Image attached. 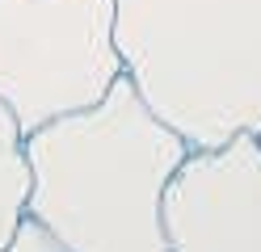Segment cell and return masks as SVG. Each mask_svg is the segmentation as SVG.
Masks as SVG:
<instances>
[{
	"label": "cell",
	"instance_id": "obj_1",
	"mask_svg": "<svg viewBox=\"0 0 261 252\" xmlns=\"http://www.w3.org/2000/svg\"><path fill=\"white\" fill-rule=\"evenodd\" d=\"M186 151L122 72L101 101L25 134V214L68 252H169L160 206Z\"/></svg>",
	"mask_w": 261,
	"mask_h": 252
},
{
	"label": "cell",
	"instance_id": "obj_2",
	"mask_svg": "<svg viewBox=\"0 0 261 252\" xmlns=\"http://www.w3.org/2000/svg\"><path fill=\"white\" fill-rule=\"evenodd\" d=\"M114 46L190 147L261 134V0H114Z\"/></svg>",
	"mask_w": 261,
	"mask_h": 252
},
{
	"label": "cell",
	"instance_id": "obj_3",
	"mask_svg": "<svg viewBox=\"0 0 261 252\" xmlns=\"http://www.w3.org/2000/svg\"><path fill=\"white\" fill-rule=\"evenodd\" d=\"M118 76L114 0H0V101L21 134L101 101Z\"/></svg>",
	"mask_w": 261,
	"mask_h": 252
},
{
	"label": "cell",
	"instance_id": "obj_4",
	"mask_svg": "<svg viewBox=\"0 0 261 252\" xmlns=\"http://www.w3.org/2000/svg\"><path fill=\"white\" fill-rule=\"evenodd\" d=\"M160 218L169 252H261V134L190 147Z\"/></svg>",
	"mask_w": 261,
	"mask_h": 252
},
{
	"label": "cell",
	"instance_id": "obj_5",
	"mask_svg": "<svg viewBox=\"0 0 261 252\" xmlns=\"http://www.w3.org/2000/svg\"><path fill=\"white\" fill-rule=\"evenodd\" d=\"M30 198V160H25V134L9 105L0 101V248L17 235Z\"/></svg>",
	"mask_w": 261,
	"mask_h": 252
},
{
	"label": "cell",
	"instance_id": "obj_6",
	"mask_svg": "<svg viewBox=\"0 0 261 252\" xmlns=\"http://www.w3.org/2000/svg\"><path fill=\"white\" fill-rule=\"evenodd\" d=\"M0 252H68V248H63V244H59L42 223H34V218L25 214V218H21V227H17V235H13V240L0 248Z\"/></svg>",
	"mask_w": 261,
	"mask_h": 252
}]
</instances>
